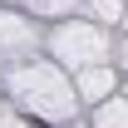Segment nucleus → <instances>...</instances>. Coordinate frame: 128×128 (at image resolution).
<instances>
[]
</instances>
